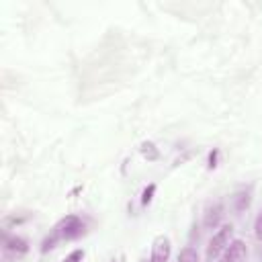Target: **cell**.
<instances>
[{
    "label": "cell",
    "mask_w": 262,
    "mask_h": 262,
    "mask_svg": "<svg viewBox=\"0 0 262 262\" xmlns=\"http://www.w3.org/2000/svg\"><path fill=\"white\" fill-rule=\"evenodd\" d=\"M84 221L78 217V215H66L63 219H59L51 231V235H47L41 244V252H49L53 250L59 242H68V239H74L78 235L84 233Z\"/></svg>",
    "instance_id": "6da1fadb"
},
{
    "label": "cell",
    "mask_w": 262,
    "mask_h": 262,
    "mask_svg": "<svg viewBox=\"0 0 262 262\" xmlns=\"http://www.w3.org/2000/svg\"><path fill=\"white\" fill-rule=\"evenodd\" d=\"M231 235H233V225L231 223H223L215 233L213 237L209 239V246H207V258H217L223 254V250L229 246L231 242Z\"/></svg>",
    "instance_id": "7a4b0ae2"
},
{
    "label": "cell",
    "mask_w": 262,
    "mask_h": 262,
    "mask_svg": "<svg viewBox=\"0 0 262 262\" xmlns=\"http://www.w3.org/2000/svg\"><path fill=\"white\" fill-rule=\"evenodd\" d=\"M172 254V242L168 235L160 233L154 237L151 242V250H149V262H168Z\"/></svg>",
    "instance_id": "3957f363"
},
{
    "label": "cell",
    "mask_w": 262,
    "mask_h": 262,
    "mask_svg": "<svg viewBox=\"0 0 262 262\" xmlns=\"http://www.w3.org/2000/svg\"><path fill=\"white\" fill-rule=\"evenodd\" d=\"M246 258H248V246L244 239L235 237L223 250V254L219 256V262H246Z\"/></svg>",
    "instance_id": "277c9868"
},
{
    "label": "cell",
    "mask_w": 262,
    "mask_h": 262,
    "mask_svg": "<svg viewBox=\"0 0 262 262\" xmlns=\"http://www.w3.org/2000/svg\"><path fill=\"white\" fill-rule=\"evenodd\" d=\"M223 215H225L223 203H221V201L211 203V205L205 209V213H203V227H205V229H215V227H219Z\"/></svg>",
    "instance_id": "5b68a950"
},
{
    "label": "cell",
    "mask_w": 262,
    "mask_h": 262,
    "mask_svg": "<svg viewBox=\"0 0 262 262\" xmlns=\"http://www.w3.org/2000/svg\"><path fill=\"white\" fill-rule=\"evenodd\" d=\"M4 248H6L8 252H12V254H25V252L29 250V244H27V239H23V237H18V235H12V237H6Z\"/></svg>",
    "instance_id": "8992f818"
},
{
    "label": "cell",
    "mask_w": 262,
    "mask_h": 262,
    "mask_svg": "<svg viewBox=\"0 0 262 262\" xmlns=\"http://www.w3.org/2000/svg\"><path fill=\"white\" fill-rule=\"evenodd\" d=\"M248 205H250V188H248V190H239V192L233 196V207H235V211H244Z\"/></svg>",
    "instance_id": "52a82bcc"
},
{
    "label": "cell",
    "mask_w": 262,
    "mask_h": 262,
    "mask_svg": "<svg viewBox=\"0 0 262 262\" xmlns=\"http://www.w3.org/2000/svg\"><path fill=\"white\" fill-rule=\"evenodd\" d=\"M178 262H199V252L192 246H186L178 254Z\"/></svg>",
    "instance_id": "ba28073f"
},
{
    "label": "cell",
    "mask_w": 262,
    "mask_h": 262,
    "mask_svg": "<svg viewBox=\"0 0 262 262\" xmlns=\"http://www.w3.org/2000/svg\"><path fill=\"white\" fill-rule=\"evenodd\" d=\"M139 149H141L143 158H147V160H158V156H160V154H158V149H156V145H154L151 141H143Z\"/></svg>",
    "instance_id": "9c48e42d"
},
{
    "label": "cell",
    "mask_w": 262,
    "mask_h": 262,
    "mask_svg": "<svg viewBox=\"0 0 262 262\" xmlns=\"http://www.w3.org/2000/svg\"><path fill=\"white\" fill-rule=\"evenodd\" d=\"M156 188H158V186H156L154 182L143 188V192H141V207H147V205L151 203V199H154V194H156Z\"/></svg>",
    "instance_id": "30bf717a"
},
{
    "label": "cell",
    "mask_w": 262,
    "mask_h": 262,
    "mask_svg": "<svg viewBox=\"0 0 262 262\" xmlns=\"http://www.w3.org/2000/svg\"><path fill=\"white\" fill-rule=\"evenodd\" d=\"M84 256H86V252L78 248V250H72V252L61 260V262H82V260H84Z\"/></svg>",
    "instance_id": "8fae6325"
},
{
    "label": "cell",
    "mask_w": 262,
    "mask_h": 262,
    "mask_svg": "<svg viewBox=\"0 0 262 262\" xmlns=\"http://www.w3.org/2000/svg\"><path fill=\"white\" fill-rule=\"evenodd\" d=\"M254 235H256V239L262 242V211L258 213V217L254 221Z\"/></svg>",
    "instance_id": "7c38bea8"
},
{
    "label": "cell",
    "mask_w": 262,
    "mask_h": 262,
    "mask_svg": "<svg viewBox=\"0 0 262 262\" xmlns=\"http://www.w3.org/2000/svg\"><path fill=\"white\" fill-rule=\"evenodd\" d=\"M217 154H219L217 149H213V151L209 154V168H215V166H217V164H215V162H217Z\"/></svg>",
    "instance_id": "4fadbf2b"
}]
</instances>
